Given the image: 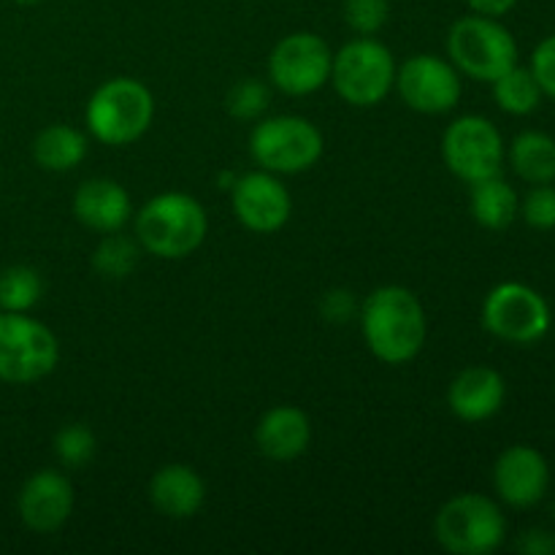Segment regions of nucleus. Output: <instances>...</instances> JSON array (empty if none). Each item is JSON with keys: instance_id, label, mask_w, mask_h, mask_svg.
<instances>
[{"instance_id": "aec40b11", "label": "nucleus", "mask_w": 555, "mask_h": 555, "mask_svg": "<svg viewBox=\"0 0 555 555\" xmlns=\"http://www.w3.org/2000/svg\"><path fill=\"white\" fill-rule=\"evenodd\" d=\"M469 211L477 220V225L488 231H507L520 215V198L507 179L488 177L480 182L469 184Z\"/></svg>"}, {"instance_id": "ddd939ff", "label": "nucleus", "mask_w": 555, "mask_h": 555, "mask_svg": "<svg viewBox=\"0 0 555 555\" xmlns=\"http://www.w3.org/2000/svg\"><path fill=\"white\" fill-rule=\"evenodd\" d=\"M233 215L247 231L269 236L282 231L291 220L293 198L282 179L271 171H253L236 179L231 188Z\"/></svg>"}, {"instance_id": "9b49d317", "label": "nucleus", "mask_w": 555, "mask_h": 555, "mask_svg": "<svg viewBox=\"0 0 555 555\" xmlns=\"http://www.w3.org/2000/svg\"><path fill=\"white\" fill-rule=\"evenodd\" d=\"M334 52L314 33H291L269 54V79L293 98L312 95L331 81Z\"/></svg>"}, {"instance_id": "6e6552de", "label": "nucleus", "mask_w": 555, "mask_h": 555, "mask_svg": "<svg viewBox=\"0 0 555 555\" xmlns=\"http://www.w3.org/2000/svg\"><path fill=\"white\" fill-rule=\"evenodd\" d=\"M60 361V341L52 331L27 312L0 309V379L33 385L49 377Z\"/></svg>"}, {"instance_id": "bb28decb", "label": "nucleus", "mask_w": 555, "mask_h": 555, "mask_svg": "<svg viewBox=\"0 0 555 555\" xmlns=\"http://www.w3.org/2000/svg\"><path fill=\"white\" fill-rule=\"evenodd\" d=\"M271 103L269 85L260 79H242L228 90L225 108L231 117L242 119V122H253V119L263 117V112Z\"/></svg>"}, {"instance_id": "a878e982", "label": "nucleus", "mask_w": 555, "mask_h": 555, "mask_svg": "<svg viewBox=\"0 0 555 555\" xmlns=\"http://www.w3.org/2000/svg\"><path fill=\"white\" fill-rule=\"evenodd\" d=\"M95 450L98 439L92 428L85 426V423H68V426H63L54 434V455L68 469H81V466L90 464L95 459Z\"/></svg>"}, {"instance_id": "f3484780", "label": "nucleus", "mask_w": 555, "mask_h": 555, "mask_svg": "<svg viewBox=\"0 0 555 555\" xmlns=\"http://www.w3.org/2000/svg\"><path fill=\"white\" fill-rule=\"evenodd\" d=\"M507 399V383L491 366H469L450 383L448 404L464 423L491 421Z\"/></svg>"}, {"instance_id": "2eb2a0df", "label": "nucleus", "mask_w": 555, "mask_h": 555, "mask_svg": "<svg viewBox=\"0 0 555 555\" xmlns=\"http://www.w3.org/2000/svg\"><path fill=\"white\" fill-rule=\"evenodd\" d=\"M74 502V486L68 477L54 469H41L25 480L16 499V509H20L22 524L30 531L54 534L68 524Z\"/></svg>"}, {"instance_id": "c85d7f7f", "label": "nucleus", "mask_w": 555, "mask_h": 555, "mask_svg": "<svg viewBox=\"0 0 555 555\" xmlns=\"http://www.w3.org/2000/svg\"><path fill=\"white\" fill-rule=\"evenodd\" d=\"M526 225L534 231H553L555 228V188L553 182L534 184L520 204Z\"/></svg>"}, {"instance_id": "7c9ffc66", "label": "nucleus", "mask_w": 555, "mask_h": 555, "mask_svg": "<svg viewBox=\"0 0 555 555\" xmlns=\"http://www.w3.org/2000/svg\"><path fill=\"white\" fill-rule=\"evenodd\" d=\"M320 312L331 323H347L356 314V298H352L350 291H328L323 304H320Z\"/></svg>"}, {"instance_id": "412c9836", "label": "nucleus", "mask_w": 555, "mask_h": 555, "mask_svg": "<svg viewBox=\"0 0 555 555\" xmlns=\"http://www.w3.org/2000/svg\"><path fill=\"white\" fill-rule=\"evenodd\" d=\"M87 157V135L74 125H49L33 139V160L52 173L74 171Z\"/></svg>"}, {"instance_id": "4468645a", "label": "nucleus", "mask_w": 555, "mask_h": 555, "mask_svg": "<svg viewBox=\"0 0 555 555\" xmlns=\"http://www.w3.org/2000/svg\"><path fill=\"white\" fill-rule=\"evenodd\" d=\"M493 488L509 507H537L551 488L547 459L531 444H513L493 464Z\"/></svg>"}, {"instance_id": "7ed1b4c3", "label": "nucleus", "mask_w": 555, "mask_h": 555, "mask_svg": "<svg viewBox=\"0 0 555 555\" xmlns=\"http://www.w3.org/2000/svg\"><path fill=\"white\" fill-rule=\"evenodd\" d=\"M155 98L146 85L130 76H114L90 95L85 122L92 139L106 146H128L150 130Z\"/></svg>"}, {"instance_id": "a211bd4d", "label": "nucleus", "mask_w": 555, "mask_h": 555, "mask_svg": "<svg viewBox=\"0 0 555 555\" xmlns=\"http://www.w3.org/2000/svg\"><path fill=\"white\" fill-rule=\"evenodd\" d=\"M312 442V423L298 406L282 404L266 412L255 426V444L271 461H293Z\"/></svg>"}, {"instance_id": "0eeeda50", "label": "nucleus", "mask_w": 555, "mask_h": 555, "mask_svg": "<svg viewBox=\"0 0 555 555\" xmlns=\"http://www.w3.org/2000/svg\"><path fill=\"white\" fill-rule=\"evenodd\" d=\"M331 85L350 106H377L396 85L393 52L372 36L345 43L331 63Z\"/></svg>"}, {"instance_id": "f03ea898", "label": "nucleus", "mask_w": 555, "mask_h": 555, "mask_svg": "<svg viewBox=\"0 0 555 555\" xmlns=\"http://www.w3.org/2000/svg\"><path fill=\"white\" fill-rule=\"evenodd\" d=\"M209 217L198 198L188 193H160L135 215V238L141 249L160 260H182L204 244Z\"/></svg>"}, {"instance_id": "f257e3e1", "label": "nucleus", "mask_w": 555, "mask_h": 555, "mask_svg": "<svg viewBox=\"0 0 555 555\" xmlns=\"http://www.w3.org/2000/svg\"><path fill=\"white\" fill-rule=\"evenodd\" d=\"M361 331L369 350L388 366H404L421 356L428 336L426 309L421 298L401 285L372 291L361 309Z\"/></svg>"}, {"instance_id": "39448f33", "label": "nucleus", "mask_w": 555, "mask_h": 555, "mask_svg": "<svg viewBox=\"0 0 555 555\" xmlns=\"http://www.w3.org/2000/svg\"><path fill=\"white\" fill-rule=\"evenodd\" d=\"M448 54L459 74L488 85L518 65V43L513 33L499 20L482 14L464 16L450 27Z\"/></svg>"}, {"instance_id": "6ab92c4d", "label": "nucleus", "mask_w": 555, "mask_h": 555, "mask_svg": "<svg viewBox=\"0 0 555 555\" xmlns=\"http://www.w3.org/2000/svg\"><path fill=\"white\" fill-rule=\"evenodd\" d=\"M150 502L166 518L188 520L204 507L206 486L193 466L166 464L152 475Z\"/></svg>"}, {"instance_id": "473e14b6", "label": "nucleus", "mask_w": 555, "mask_h": 555, "mask_svg": "<svg viewBox=\"0 0 555 555\" xmlns=\"http://www.w3.org/2000/svg\"><path fill=\"white\" fill-rule=\"evenodd\" d=\"M466 3H469V9L475 11V14L493 16V20H499V16L509 14L518 0H466Z\"/></svg>"}, {"instance_id": "4be33fe9", "label": "nucleus", "mask_w": 555, "mask_h": 555, "mask_svg": "<svg viewBox=\"0 0 555 555\" xmlns=\"http://www.w3.org/2000/svg\"><path fill=\"white\" fill-rule=\"evenodd\" d=\"M507 157L524 182L547 184L555 179V139L542 130H524L515 135Z\"/></svg>"}, {"instance_id": "72a5a7b5", "label": "nucleus", "mask_w": 555, "mask_h": 555, "mask_svg": "<svg viewBox=\"0 0 555 555\" xmlns=\"http://www.w3.org/2000/svg\"><path fill=\"white\" fill-rule=\"evenodd\" d=\"M14 3H20V5H33V3H38V0H14Z\"/></svg>"}, {"instance_id": "9d476101", "label": "nucleus", "mask_w": 555, "mask_h": 555, "mask_svg": "<svg viewBox=\"0 0 555 555\" xmlns=\"http://www.w3.org/2000/svg\"><path fill=\"white\" fill-rule=\"evenodd\" d=\"M442 160L466 184L496 177L504 166L502 133L488 117L464 114V117L453 119L444 130Z\"/></svg>"}, {"instance_id": "f8f14e48", "label": "nucleus", "mask_w": 555, "mask_h": 555, "mask_svg": "<svg viewBox=\"0 0 555 555\" xmlns=\"http://www.w3.org/2000/svg\"><path fill=\"white\" fill-rule=\"evenodd\" d=\"M401 101L421 114H448L461 101V74L450 60L437 54H412L396 68Z\"/></svg>"}, {"instance_id": "5701e85b", "label": "nucleus", "mask_w": 555, "mask_h": 555, "mask_svg": "<svg viewBox=\"0 0 555 555\" xmlns=\"http://www.w3.org/2000/svg\"><path fill=\"white\" fill-rule=\"evenodd\" d=\"M493 85V101L499 103V108L513 117H529L540 108L542 103V90L537 85L531 68H520V65H513L507 74L499 76Z\"/></svg>"}, {"instance_id": "1a4fd4ad", "label": "nucleus", "mask_w": 555, "mask_h": 555, "mask_svg": "<svg viewBox=\"0 0 555 555\" xmlns=\"http://www.w3.org/2000/svg\"><path fill=\"white\" fill-rule=\"evenodd\" d=\"M553 314L545 296L524 282H502L482 301V325L507 345H537L551 331Z\"/></svg>"}, {"instance_id": "2f4dec72", "label": "nucleus", "mask_w": 555, "mask_h": 555, "mask_svg": "<svg viewBox=\"0 0 555 555\" xmlns=\"http://www.w3.org/2000/svg\"><path fill=\"white\" fill-rule=\"evenodd\" d=\"M515 547L526 555H555V534L547 529H529L515 542Z\"/></svg>"}, {"instance_id": "dca6fc26", "label": "nucleus", "mask_w": 555, "mask_h": 555, "mask_svg": "<svg viewBox=\"0 0 555 555\" xmlns=\"http://www.w3.org/2000/svg\"><path fill=\"white\" fill-rule=\"evenodd\" d=\"M74 217L90 231L101 233H117L122 231L125 222L133 215V204H130L128 190L119 182L106 177L87 179L79 184L74 193Z\"/></svg>"}, {"instance_id": "cd10ccee", "label": "nucleus", "mask_w": 555, "mask_h": 555, "mask_svg": "<svg viewBox=\"0 0 555 555\" xmlns=\"http://www.w3.org/2000/svg\"><path fill=\"white\" fill-rule=\"evenodd\" d=\"M390 16L388 0H345V20L358 36H374Z\"/></svg>"}, {"instance_id": "20e7f679", "label": "nucleus", "mask_w": 555, "mask_h": 555, "mask_svg": "<svg viewBox=\"0 0 555 555\" xmlns=\"http://www.w3.org/2000/svg\"><path fill=\"white\" fill-rule=\"evenodd\" d=\"M434 534L442 551L453 555H488L507 540V518L493 499L459 493L439 507Z\"/></svg>"}, {"instance_id": "423d86ee", "label": "nucleus", "mask_w": 555, "mask_h": 555, "mask_svg": "<svg viewBox=\"0 0 555 555\" xmlns=\"http://www.w3.org/2000/svg\"><path fill=\"white\" fill-rule=\"evenodd\" d=\"M325 141L314 122L298 114L260 119L249 133V155L260 168L276 173H304L323 157Z\"/></svg>"}, {"instance_id": "c756f323", "label": "nucleus", "mask_w": 555, "mask_h": 555, "mask_svg": "<svg viewBox=\"0 0 555 555\" xmlns=\"http://www.w3.org/2000/svg\"><path fill=\"white\" fill-rule=\"evenodd\" d=\"M531 74H534L537 85H540L542 95L555 101V36H547L545 41L537 43L531 52Z\"/></svg>"}, {"instance_id": "393cba45", "label": "nucleus", "mask_w": 555, "mask_h": 555, "mask_svg": "<svg viewBox=\"0 0 555 555\" xmlns=\"http://www.w3.org/2000/svg\"><path fill=\"white\" fill-rule=\"evenodd\" d=\"M43 296V280L33 266H9L0 271V309L30 312Z\"/></svg>"}, {"instance_id": "b1692460", "label": "nucleus", "mask_w": 555, "mask_h": 555, "mask_svg": "<svg viewBox=\"0 0 555 555\" xmlns=\"http://www.w3.org/2000/svg\"><path fill=\"white\" fill-rule=\"evenodd\" d=\"M141 260L139 238L122 236V233H106L103 242L92 253V269L103 280H125L135 271Z\"/></svg>"}]
</instances>
